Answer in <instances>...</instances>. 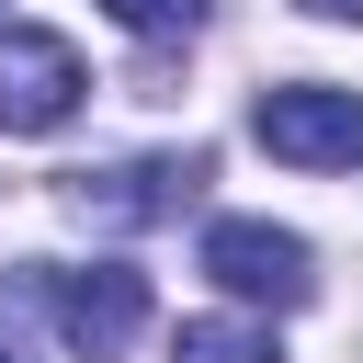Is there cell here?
Wrapping results in <instances>:
<instances>
[{
    "label": "cell",
    "mask_w": 363,
    "mask_h": 363,
    "mask_svg": "<svg viewBox=\"0 0 363 363\" xmlns=\"http://www.w3.org/2000/svg\"><path fill=\"white\" fill-rule=\"evenodd\" d=\"M250 136L295 170H363V91L340 79H272L250 102Z\"/></svg>",
    "instance_id": "1"
},
{
    "label": "cell",
    "mask_w": 363,
    "mask_h": 363,
    "mask_svg": "<svg viewBox=\"0 0 363 363\" xmlns=\"http://www.w3.org/2000/svg\"><path fill=\"white\" fill-rule=\"evenodd\" d=\"M79 45L45 23H0V136H57L79 113Z\"/></svg>",
    "instance_id": "2"
},
{
    "label": "cell",
    "mask_w": 363,
    "mask_h": 363,
    "mask_svg": "<svg viewBox=\"0 0 363 363\" xmlns=\"http://www.w3.org/2000/svg\"><path fill=\"white\" fill-rule=\"evenodd\" d=\"M204 272H216L227 295H250V306H306V295H318L306 238L272 227V216H216V227H204Z\"/></svg>",
    "instance_id": "3"
},
{
    "label": "cell",
    "mask_w": 363,
    "mask_h": 363,
    "mask_svg": "<svg viewBox=\"0 0 363 363\" xmlns=\"http://www.w3.org/2000/svg\"><path fill=\"white\" fill-rule=\"evenodd\" d=\"M45 306H57V340H68L79 363H113V352L147 329V272L79 261V272H45Z\"/></svg>",
    "instance_id": "4"
},
{
    "label": "cell",
    "mask_w": 363,
    "mask_h": 363,
    "mask_svg": "<svg viewBox=\"0 0 363 363\" xmlns=\"http://www.w3.org/2000/svg\"><path fill=\"white\" fill-rule=\"evenodd\" d=\"M193 193H204V147H182V159H125V170H79V182H68V204H79L91 227H170Z\"/></svg>",
    "instance_id": "5"
},
{
    "label": "cell",
    "mask_w": 363,
    "mask_h": 363,
    "mask_svg": "<svg viewBox=\"0 0 363 363\" xmlns=\"http://www.w3.org/2000/svg\"><path fill=\"white\" fill-rule=\"evenodd\" d=\"M170 363H284V352H272V329H250V318H182V329H170Z\"/></svg>",
    "instance_id": "6"
},
{
    "label": "cell",
    "mask_w": 363,
    "mask_h": 363,
    "mask_svg": "<svg viewBox=\"0 0 363 363\" xmlns=\"http://www.w3.org/2000/svg\"><path fill=\"white\" fill-rule=\"evenodd\" d=\"M102 11H113L125 34H147V45H170V34H193V23L216 11V0H102Z\"/></svg>",
    "instance_id": "7"
},
{
    "label": "cell",
    "mask_w": 363,
    "mask_h": 363,
    "mask_svg": "<svg viewBox=\"0 0 363 363\" xmlns=\"http://www.w3.org/2000/svg\"><path fill=\"white\" fill-rule=\"evenodd\" d=\"M306 11H318V23H363V0H306Z\"/></svg>",
    "instance_id": "8"
},
{
    "label": "cell",
    "mask_w": 363,
    "mask_h": 363,
    "mask_svg": "<svg viewBox=\"0 0 363 363\" xmlns=\"http://www.w3.org/2000/svg\"><path fill=\"white\" fill-rule=\"evenodd\" d=\"M0 363H23V340H11V329H0Z\"/></svg>",
    "instance_id": "9"
}]
</instances>
